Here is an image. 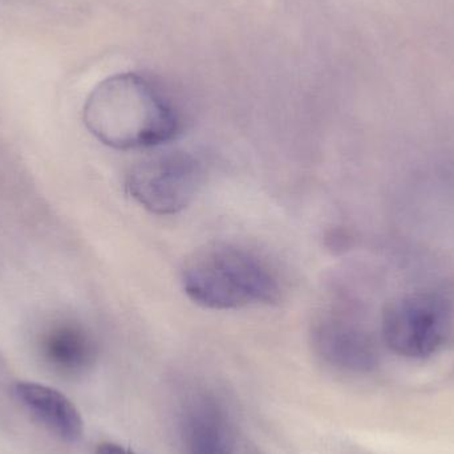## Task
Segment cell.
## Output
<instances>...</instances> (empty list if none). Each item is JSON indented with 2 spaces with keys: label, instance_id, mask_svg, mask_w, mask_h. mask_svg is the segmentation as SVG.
<instances>
[{
  "label": "cell",
  "instance_id": "cell-1",
  "mask_svg": "<svg viewBox=\"0 0 454 454\" xmlns=\"http://www.w3.org/2000/svg\"><path fill=\"white\" fill-rule=\"evenodd\" d=\"M82 117L98 141L121 151L165 145L183 129L180 112L169 96L135 72L101 82L88 96Z\"/></svg>",
  "mask_w": 454,
  "mask_h": 454
},
{
  "label": "cell",
  "instance_id": "cell-6",
  "mask_svg": "<svg viewBox=\"0 0 454 454\" xmlns=\"http://www.w3.org/2000/svg\"><path fill=\"white\" fill-rule=\"evenodd\" d=\"M19 402L53 434L67 442L82 439L84 423L77 408L63 394L35 383L15 386Z\"/></svg>",
  "mask_w": 454,
  "mask_h": 454
},
{
  "label": "cell",
  "instance_id": "cell-7",
  "mask_svg": "<svg viewBox=\"0 0 454 454\" xmlns=\"http://www.w3.org/2000/svg\"><path fill=\"white\" fill-rule=\"evenodd\" d=\"M42 354L48 364L60 372H82L95 362L96 343L77 323H58L43 336Z\"/></svg>",
  "mask_w": 454,
  "mask_h": 454
},
{
  "label": "cell",
  "instance_id": "cell-9",
  "mask_svg": "<svg viewBox=\"0 0 454 454\" xmlns=\"http://www.w3.org/2000/svg\"><path fill=\"white\" fill-rule=\"evenodd\" d=\"M96 454H135L132 450H127V448L121 447L119 444H114V442H103L98 445L96 450Z\"/></svg>",
  "mask_w": 454,
  "mask_h": 454
},
{
  "label": "cell",
  "instance_id": "cell-2",
  "mask_svg": "<svg viewBox=\"0 0 454 454\" xmlns=\"http://www.w3.org/2000/svg\"><path fill=\"white\" fill-rule=\"evenodd\" d=\"M181 283L194 303L209 309H238L278 303L282 285L271 264L255 251L212 242L191 254Z\"/></svg>",
  "mask_w": 454,
  "mask_h": 454
},
{
  "label": "cell",
  "instance_id": "cell-8",
  "mask_svg": "<svg viewBox=\"0 0 454 454\" xmlns=\"http://www.w3.org/2000/svg\"><path fill=\"white\" fill-rule=\"evenodd\" d=\"M189 440L192 454H229L223 431L213 419H194Z\"/></svg>",
  "mask_w": 454,
  "mask_h": 454
},
{
  "label": "cell",
  "instance_id": "cell-5",
  "mask_svg": "<svg viewBox=\"0 0 454 454\" xmlns=\"http://www.w3.org/2000/svg\"><path fill=\"white\" fill-rule=\"evenodd\" d=\"M311 344L323 362L347 372H370L379 363L373 336L340 309L317 315L312 323Z\"/></svg>",
  "mask_w": 454,
  "mask_h": 454
},
{
  "label": "cell",
  "instance_id": "cell-3",
  "mask_svg": "<svg viewBox=\"0 0 454 454\" xmlns=\"http://www.w3.org/2000/svg\"><path fill=\"white\" fill-rule=\"evenodd\" d=\"M201 162L191 152L168 149L144 157L127 175V191L159 215H177L193 201L202 183Z\"/></svg>",
  "mask_w": 454,
  "mask_h": 454
},
{
  "label": "cell",
  "instance_id": "cell-4",
  "mask_svg": "<svg viewBox=\"0 0 454 454\" xmlns=\"http://www.w3.org/2000/svg\"><path fill=\"white\" fill-rule=\"evenodd\" d=\"M452 327V307L444 296L415 293L402 296L384 309V341L400 356L423 359L447 341Z\"/></svg>",
  "mask_w": 454,
  "mask_h": 454
}]
</instances>
